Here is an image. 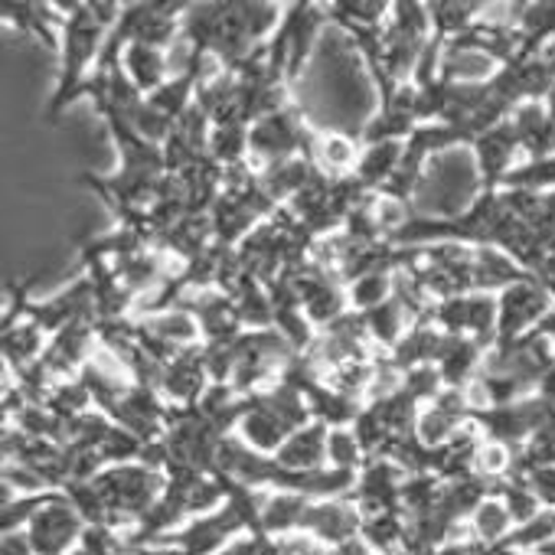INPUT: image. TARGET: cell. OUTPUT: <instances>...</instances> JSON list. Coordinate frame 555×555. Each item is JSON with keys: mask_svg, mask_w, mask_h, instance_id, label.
Returning a JSON list of instances; mask_svg holds the SVG:
<instances>
[{"mask_svg": "<svg viewBox=\"0 0 555 555\" xmlns=\"http://www.w3.org/2000/svg\"><path fill=\"white\" fill-rule=\"evenodd\" d=\"M235 435L258 454H278L282 451V444L295 435L282 418H278L258 396H248V412L242 415Z\"/></svg>", "mask_w": 555, "mask_h": 555, "instance_id": "9c48e42d", "label": "cell"}, {"mask_svg": "<svg viewBox=\"0 0 555 555\" xmlns=\"http://www.w3.org/2000/svg\"><path fill=\"white\" fill-rule=\"evenodd\" d=\"M209 157L219 167H238L251 160L248 151V125H216L209 134Z\"/></svg>", "mask_w": 555, "mask_h": 555, "instance_id": "ffe728a7", "label": "cell"}, {"mask_svg": "<svg viewBox=\"0 0 555 555\" xmlns=\"http://www.w3.org/2000/svg\"><path fill=\"white\" fill-rule=\"evenodd\" d=\"M392 295H396V271H373V274H363V278H357V282L347 288L350 311H357V314L376 311V308L386 305Z\"/></svg>", "mask_w": 555, "mask_h": 555, "instance_id": "d6986e66", "label": "cell"}, {"mask_svg": "<svg viewBox=\"0 0 555 555\" xmlns=\"http://www.w3.org/2000/svg\"><path fill=\"white\" fill-rule=\"evenodd\" d=\"M209 373H206V360H203V344L180 350L160 376V396L170 405H196L203 399V392L209 389Z\"/></svg>", "mask_w": 555, "mask_h": 555, "instance_id": "52a82bcc", "label": "cell"}, {"mask_svg": "<svg viewBox=\"0 0 555 555\" xmlns=\"http://www.w3.org/2000/svg\"><path fill=\"white\" fill-rule=\"evenodd\" d=\"M444 379H441V370L435 363H425V366H412L402 373V392H409L418 405H428L435 402L441 392H444Z\"/></svg>", "mask_w": 555, "mask_h": 555, "instance_id": "7402d4cb", "label": "cell"}, {"mask_svg": "<svg viewBox=\"0 0 555 555\" xmlns=\"http://www.w3.org/2000/svg\"><path fill=\"white\" fill-rule=\"evenodd\" d=\"M409 470L399 467L389 457H370L360 474H357V487H353V503L360 506V513H379V509H402V490H405Z\"/></svg>", "mask_w": 555, "mask_h": 555, "instance_id": "3957f363", "label": "cell"}, {"mask_svg": "<svg viewBox=\"0 0 555 555\" xmlns=\"http://www.w3.org/2000/svg\"><path fill=\"white\" fill-rule=\"evenodd\" d=\"M500 305V321H496V344L516 340L526 334V327H532L542 314H545V292L526 278V282L509 285L506 292L496 295Z\"/></svg>", "mask_w": 555, "mask_h": 555, "instance_id": "8992f818", "label": "cell"}, {"mask_svg": "<svg viewBox=\"0 0 555 555\" xmlns=\"http://www.w3.org/2000/svg\"><path fill=\"white\" fill-rule=\"evenodd\" d=\"M0 555H37L34 545H30L27 529L24 532H4V535H0Z\"/></svg>", "mask_w": 555, "mask_h": 555, "instance_id": "603a6c76", "label": "cell"}, {"mask_svg": "<svg viewBox=\"0 0 555 555\" xmlns=\"http://www.w3.org/2000/svg\"><path fill=\"white\" fill-rule=\"evenodd\" d=\"M467 526H470L474 539H480V542L500 548V545L509 539V532H513L516 522H513V516H509V509H506V503H503L500 496H487V500L474 509V516L467 519Z\"/></svg>", "mask_w": 555, "mask_h": 555, "instance_id": "ac0fdd59", "label": "cell"}, {"mask_svg": "<svg viewBox=\"0 0 555 555\" xmlns=\"http://www.w3.org/2000/svg\"><path fill=\"white\" fill-rule=\"evenodd\" d=\"M121 66H125L128 79L144 95H154L170 79V56L164 50H154V47H144V43H128V50L121 56Z\"/></svg>", "mask_w": 555, "mask_h": 555, "instance_id": "5bb4252c", "label": "cell"}, {"mask_svg": "<svg viewBox=\"0 0 555 555\" xmlns=\"http://www.w3.org/2000/svg\"><path fill=\"white\" fill-rule=\"evenodd\" d=\"M402 157H405V141L363 144L353 177H357L370 193H383V190H386V183L396 177V170H399Z\"/></svg>", "mask_w": 555, "mask_h": 555, "instance_id": "7c38bea8", "label": "cell"}, {"mask_svg": "<svg viewBox=\"0 0 555 555\" xmlns=\"http://www.w3.org/2000/svg\"><path fill=\"white\" fill-rule=\"evenodd\" d=\"M363 464H366V454H363L353 428H331V435H327V467L360 474Z\"/></svg>", "mask_w": 555, "mask_h": 555, "instance_id": "44dd1931", "label": "cell"}, {"mask_svg": "<svg viewBox=\"0 0 555 555\" xmlns=\"http://www.w3.org/2000/svg\"><path fill=\"white\" fill-rule=\"evenodd\" d=\"M483 4H464V0H431L428 4V17L435 27L438 40H454L464 30H470L480 17H483Z\"/></svg>", "mask_w": 555, "mask_h": 555, "instance_id": "e0dca14e", "label": "cell"}, {"mask_svg": "<svg viewBox=\"0 0 555 555\" xmlns=\"http://www.w3.org/2000/svg\"><path fill=\"white\" fill-rule=\"evenodd\" d=\"M360 539L376 555H402L405 552V539H409V516L402 509L366 513L363 526H360Z\"/></svg>", "mask_w": 555, "mask_h": 555, "instance_id": "4fadbf2b", "label": "cell"}, {"mask_svg": "<svg viewBox=\"0 0 555 555\" xmlns=\"http://www.w3.org/2000/svg\"><path fill=\"white\" fill-rule=\"evenodd\" d=\"M0 17H4V24L14 27L17 34L43 43L50 53L60 56L66 17L56 11L53 0H8V4L0 8Z\"/></svg>", "mask_w": 555, "mask_h": 555, "instance_id": "5b68a950", "label": "cell"}, {"mask_svg": "<svg viewBox=\"0 0 555 555\" xmlns=\"http://www.w3.org/2000/svg\"><path fill=\"white\" fill-rule=\"evenodd\" d=\"M308 506H311V496L288 493V490H264V500H261V532L278 535V539L301 532Z\"/></svg>", "mask_w": 555, "mask_h": 555, "instance_id": "8fae6325", "label": "cell"}, {"mask_svg": "<svg viewBox=\"0 0 555 555\" xmlns=\"http://www.w3.org/2000/svg\"><path fill=\"white\" fill-rule=\"evenodd\" d=\"M82 532H86V522L63 490H56L50 503H43L27 526V535L37 555H73L82 542Z\"/></svg>", "mask_w": 555, "mask_h": 555, "instance_id": "7a4b0ae2", "label": "cell"}, {"mask_svg": "<svg viewBox=\"0 0 555 555\" xmlns=\"http://www.w3.org/2000/svg\"><path fill=\"white\" fill-rule=\"evenodd\" d=\"M327 435H331L327 425L311 422L282 444L274 461L288 470H324L327 467Z\"/></svg>", "mask_w": 555, "mask_h": 555, "instance_id": "30bf717a", "label": "cell"}, {"mask_svg": "<svg viewBox=\"0 0 555 555\" xmlns=\"http://www.w3.org/2000/svg\"><path fill=\"white\" fill-rule=\"evenodd\" d=\"M331 24H340L347 34L350 30H383L389 24L392 4L386 0H334L324 4Z\"/></svg>", "mask_w": 555, "mask_h": 555, "instance_id": "9a60e30c", "label": "cell"}, {"mask_svg": "<svg viewBox=\"0 0 555 555\" xmlns=\"http://www.w3.org/2000/svg\"><path fill=\"white\" fill-rule=\"evenodd\" d=\"M121 14H125V4H118V0H76V8L66 14L63 47H60V79H56V92L47 105L50 125H56L60 115L73 102L82 99V89L92 79Z\"/></svg>", "mask_w": 555, "mask_h": 555, "instance_id": "6da1fadb", "label": "cell"}, {"mask_svg": "<svg viewBox=\"0 0 555 555\" xmlns=\"http://www.w3.org/2000/svg\"><path fill=\"white\" fill-rule=\"evenodd\" d=\"M470 151H474V160H477V170H480V183L483 190H500L503 180L509 177V164L519 151V141H516V131L509 121L483 131L480 138L470 141Z\"/></svg>", "mask_w": 555, "mask_h": 555, "instance_id": "ba28073f", "label": "cell"}, {"mask_svg": "<svg viewBox=\"0 0 555 555\" xmlns=\"http://www.w3.org/2000/svg\"><path fill=\"white\" fill-rule=\"evenodd\" d=\"M363 513L353 503V496H331V500H311L301 532L314 535L327 548H340L353 539H360Z\"/></svg>", "mask_w": 555, "mask_h": 555, "instance_id": "277c9868", "label": "cell"}, {"mask_svg": "<svg viewBox=\"0 0 555 555\" xmlns=\"http://www.w3.org/2000/svg\"><path fill=\"white\" fill-rule=\"evenodd\" d=\"M360 151L363 144L340 134V131H318L314 138V147H311V157L321 170H327L331 177H344V173H353L357 170V160H360Z\"/></svg>", "mask_w": 555, "mask_h": 555, "instance_id": "2e32d148", "label": "cell"}]
</instances>
